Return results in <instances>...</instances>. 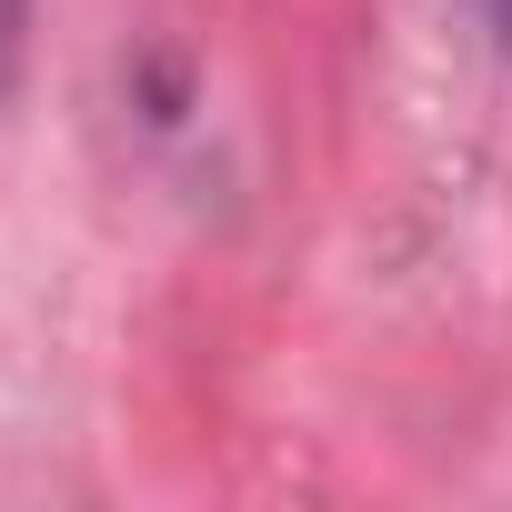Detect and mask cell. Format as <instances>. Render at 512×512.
I'll use <instances>...</instances> for the list:
<instances>
[{"instance_id":"obj_1","label":"cell","mask_w":512,"mask_h":512,"mask_svg":"<svg viewBox=\"0 0 512 512\" xmlns=\"http://www.w3.org/2000/svg\"><path fill=\"white\" fill-rule=\"evenodd\" d=\"M21 21H31V0H0V91H11V71H21Z\"/></svg>"},{"instance_id":"obj_2","label":"cell","mask_w":512,"mask_h":512,"mask_svg":"<svg viewBox=\"0 0 512 512\" xmlns=\"http://www.w3.org/2000/svg\"><path fill=\"white\" fill-rule=\"evenodd\" d=\"M472 21H482V31H492V51L512 61V0H472Z\"/></svg>"}]
</instances>
